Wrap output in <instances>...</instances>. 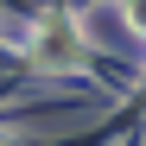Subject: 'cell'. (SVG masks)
<instances>
[{"label":"cell","mask_w":146,"mask_h":146,"mask_svg":"<svg viewBox=\"0 0 146 146\" xmlns=\"http://www.w3.org/2000/svg\"><path fill=\"white\" fill-rule=\"evenodd\" d=\"M44 64H76L83 51H76V32L64 26V19H51V26H44V51H38Z\"/></svg>","instance_id":"obj_1"}]
</instances>
